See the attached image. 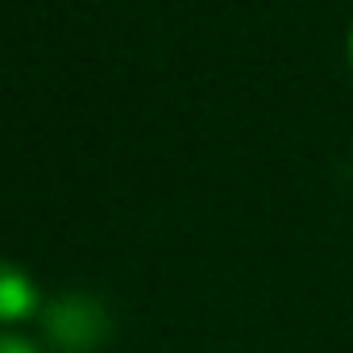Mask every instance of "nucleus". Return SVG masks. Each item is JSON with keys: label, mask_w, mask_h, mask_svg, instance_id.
<instances>
[{"label": "nucleus", "mask_w": 353, "mask_h": 353, "mask_svg": "<svg viewBox=\"0 0 353 353\" xmlns=\"http://www.w3.org/2000/svg\"><path fill=\"white\" fill-rule=\"evenodd\" d=\"M0 353H38L30 341H21V336H9V332H0Z\"/></svg>", "instance_id": "obj_2"}, {"label": "nucleus", "mask_w": 353, "mask_h": 353, "mask_svg": "<svg viewBox=\"0 0 353 353\" xmlns=\"http://www.w3.org/2000/svg\"><path fill=\"white\" fill-rule=\"evenodd\" d=\"M34 312H38L34 279L13 262H0V324H17V320H26Z\"/></svg>", "instance_id": "obj_1"}, {"label": "nucleus", "mask_w": 353, "mask_h": 353, "mask_svg": "<svg viewBox=\"0 0 353 353\" xmlns=\"http://www.w3.org/2000/svg\"><path fill=\"white\" fill-rule=\"evenodd\" d=\"M349 67H353V30H349Z\"/></svg>", "instance_id": "obj_3"}]
</instances>
